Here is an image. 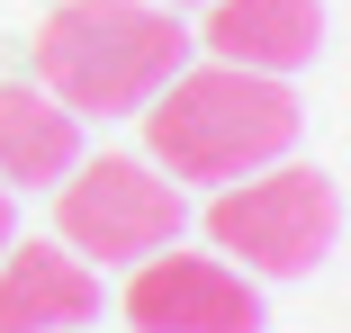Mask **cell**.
I'll list each match as a JSON object with an SVG mask.
<instances>
[{
  "instance_id": "1",
  "label": "cell",
  "mask_w": 351,
  "mask_h": 333,
  "mask_svg": "<svg viewBox=\"0 0 351 333\" xmlns=\"http://www.w3.org/2000/svg\"><path fill=\"white\" fill-rule=\"evenodd\" d=\"M135 117L171 180H243L298 145V90L279 73H243V63H198V73L180 63Z\"/></svg>"
},
{
  "instance_id": "2",
  "label": "cell",
  "mask_w": 351,
  "mask_h": 333,
  "mask_svg": "<svg viewBox=\"0 0 351 333\" xmlns=\"http://www.w3.org/2000/svg\"><path fill=\"white\" fill-rule=\"evenodd\" d=\"M189 27L171 0H63L36 27V90H54L73 117H135L180 63Z\"/></svg>"
},
{
  "instance_id": "3",
  "label": "cell",
  "mask_w": 351,
  "mask_h": 333,
  "mask_svg": "<svg viewBox=\"0 0 351 333\" xmlns=\"http://www.w3.org/2000/svg\"><path fill=\"white\" fill-rule=\"evenodd\" d=\"M342 234V189L315 162H261L207 198V243L252 280H306Z\"/></svg>"
},
{
  "instance_id": "4",
  "label": "cell",
  "mask_w": 351,
  "mask_h": 333,
  "mask_svg": "<svg viewBox=\"0 0 351 333\" xmlns=\"http://www.w3.org/2000/svg\"><path fill=\"white\" fill-rule=\"evenodd\" d=\"M54 225L73 252H99V261H145L162 243H180L189 225V198L180 180H162L154 162L135 153H99V162H73L54 180Z\"/></svg>"
},
{
  "instance_id": "5",
  "label": "cell",
  "mask_w": 351,
  "mask_h": 333,
  "mask_svg": "<svg viewBox=\"0 0 351 333\" xmlns=\"http://www.w3.org/2000/svg\"><path fill=\"white\" fill-rule=\"evenodd\" d=\"M126 324L135 333H261V288L252 271H234V261L217 252H145L126 280Z\"/></svg>"
},
{
  "instance_id": "6",
  "label": "cell",
  "mask_w": 351,
  "mask_h": 333,
  "mask_svg": "<svg viewBox=\"0 0 351 333\" xmlns=\"http://www.w3.org/2000/svg\"><path fill=\"white\" fill-rule=\"evenodd\" d=\"M99 315V271L73 243H19L0 252V333H82Z\"/></svg>"
},
{
  "instance_id": "7",
  "label": "cell",
  "mask_w": 351,
  "mask_h": 333,
  "mask_svg": "<svg viewBox=\"0 0 351 333\" xmlns=\"http://www.w3.org/2000/svg\"><path fill=\"white\" fill-rule=\"evenodd\" d=\"M217 63H243V73H279L289 82L298 63H315L324 45V0H207V27H189Z\"/></svg>"
},
{
  "instance_id": "8",
  "label": "cell",
  "mask_w": 351,
  "mask_h": 333,
  "mask_svg": "<svg viewBox=\"0 0 351 333\" xmlns=\"http://www.w3.org/2000/svg\"><path fill=\"white\" fill-rule=\"evenodd\" d=\"M82 162V117L63 108L54 90L27 82H0V180H63Z\"/></svg>"
},
{
  "instance_id": "9",
  "label": "cell",
  "mask_w": 351,
  "mask_h": 333,
  "mask_svg": "<svg viewBox=\"0 0 351 333\" xmlns=\"http://www.w3.org/2000/svg\"><path fill=\"white\" fill-rule=\"evenodd\" d=\"M0 252H10V189H0Z\"/></svg>"
},
{
  "instance_id": "10",
  "label": "cell",
  "mask_w": 351,
  "mask_h": 333,
  "mask_svg": "<svg viewBox=\"0 0 351 333\" xmlns=\"http://www.w3.org/2000/svg\"><path fill=\"white\" fill-rule=\"evenodd\" d=\"M171 10H180V0H171Z\"/></svg>"
}]
</instances>
